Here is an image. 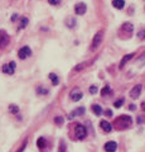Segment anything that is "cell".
I'll use <instances>...</instances> for the list:
<instances>
[{"instance_id": "obj_1", "label": "cell", "mask_w": 145, "mask_h": 152, "mask_svg": "<svg viewBox=\"0 0 145 152\" xmlns=\"http://www.w3.org/2000/svg\"><path fill=\"white\" fill-rule=\"evenodd\" d=\"M102 34H104V32L102 31L96 33L95 38H93V42H92V50H96L97 47H99V45L101 43V41H102Z\"/></svg>"}, {"instance_id": "obj_2", "label": "cell", "mask_w": 145, "mask_h": 152, "mask_svg": "<svg viewBox=\"0 0 145 152\" xmlns=\"http://www.w3.org/2000/svg\"><path fill=\"white\" fill-rule=\"evenodd\" d=\"M30 53H32L30 48L28 46H25V47H22V48L19 50V52H18V56H19V58L24 60V58H27L28 56H30Z\"/></svg>"}, {"instance_id": "obj_3", "label": "cell", "mask_w": 145, "mask_h": 152, "mask_svg": "<svg viewBox=\"0 0 145 152\" xmlns=\"http://www.w3.org/2000/svg\"><path fill=\"white\" fill-rule=\"evenodd\" d=\"M14 70H15V62H10V64H6V65L3 66V72L4 74L13 75L14 74Z\"/></svg>"}, {"instance_id": "obj_4", "label": "cell", "mask_w": 145, "mask_h": 152, "mask_svg": "<svg viewBox=\"0 0 145 152\" xmlns=\"http://www.w3.org/2000/svg\"><path fill=\"white\" fill-rule=\"evenodd\" d=\"M74 132H76V136L78 137L79 140H82V138H85V137H86V129H85V127L81 126V124L76 126V129H74Z\"/></svg>"}, {"instance_id": "obj_5", "label": "cell", "mask_w": 145, "mask_h": 152, "mask_svg": "<svg viewBox=\"0 0 145 152\" xmlns=\"http://www.w3.org/2000/svg\"><path fill=\"white\" fill-rule=\"evenodd\" d=\"M82 96H83V94L81 93V90H78V88H76V89L72 90V93H71V99H72L73 102L81 100Z\"/></svg>"}, {"instance_id": "obj_6", "label": "cell", "mask_w": 145, "mask_h": 152, "mask_svg": "<svg viewBox=\"0 0 145 152\" xmlns=\"http://www.w3.org/2000/svg\"><path fill=\"white\" fill-rule=\"evenodd\" d=\"M86 4L85 3H79L77 4L76 7H74V12H76L77 15H83V14L86 13Z\"/></svg>"}, {"instance_id": "obj_7", "label": "cell", "mask_w": 145, "mask_h": 152, "mask_svg": "<svg viewBox=\"0 0 145 152\" xmlns=\"http://www.w3.org/2000/svg\"><path fill=\"white\" fill-rule=\"evenodd\" d=\"M140 93H141V85H135V86L133 88V90L130 91V96H131L133 99H138Z\"/></svg>"}, {"instance_id": "obj_8", "label": "cell", "mask_w": 145, "mask_h": 152, "mask_svg": "<svg viewBox=\"0 0 145 152\" xmlns=\"http://www.w3.org/2000/svg\"><path fill=\"white\" fill-rule=\"evenodd\" d=\"M116 148H118V143L114 141H110V142H107V143L105 145V150L107 152H115Z\"/></svg>"}, {"instance_id": "obj_9", "label": "cell", "mask_w": 145, "mask_h": 152, "mask_svg": "<svg viewBox=\"0 0 145 152\" xmlns=\"http://www.w3.org/2000/svg\"><path fill=\"white\" fill-rule=\"evenodd\" d=\"M118 123H124V127H129L131 124V118L128 115H121L118 119Z\"/></svg>"}, {"instance_id": "obj_10", "label": "cell", "mask_w": 145, "mask_h": 152, "mask_svg": "<svg viewBox=\"0 0 145 152\" xmlns=\"http://www.w3.org/2000/svg\"><path fill=\"white\" fill-rule=\"evenodd\" d=\"M8 42H9L8 36L3 31H0V47H5L8 45Z\"/></svg>"}, {"instance_id": "obj_11", "label": "cell", "mask_w": 145, "mask_h": 152, "mask_svg": "<svg viewBox=\"0 0 145 152\" xmlns=\"http://www.w3.org/2000/svg\"><path fill=\"white\" fill-rule=\"evenodd\" d=\"M133 56H134V53H129V55L124 56V57H123V60H121V62H120V66H119V67H120V69H123L124 66H125V64H126V62H129V61L133 58Z\"/></svg>"}, {"instance_id": "obj_12", "label": "cell", "mask_w": 145, "mask_h": 152, "mask_svg": "<svg viewBox=\"0 0 145 152\" xmlns=\"http://www.w3.org/2000/svg\"><path fill=\"white\" fill-rule=\"evenodd\" d=\"M100 126H101V128H102V129H104L105 132H111V129H112V126L110 124L109 122H106V121H101Z\"/></svg>"}, {"instance_id": "obj_13", "label": "cell", "mask_w": 145, "mask_h": 152, "mask_svg": "<svg viewBox=\"0 0 145 152\" xmlns=\"http://www.w3.org/2000/svg\"><path fill=\"white\" fill-rule=\"evenodd\" d=\"M112 5H114L116 9H123L125 5L124 0H112Z\"/></svg>"}, {"instance_id": "obj_14", "label": "cell", "mask_w": 145, "mask_h": 152, "mask_svg": "<svg viewBox=\"0 0 145 152\" xmlns=\"http://www.w3.org/2000/svg\"><path fill=\"white\" fill-rule=\"evenodd\" d=\"M92 110H93V113H95L96 115H101V114H102V108L100 105H93Z\"/></svg>"}, {"instance_id": "obj_15", "label": "cell", "mask_w": 145, "mask_h": 152, "mask_svg": "<svg viewBox=\"0 0 145 152\" xmlns=\"http://www.w3.org/2000/svg\"><path fill=\"white\" fill-rule=\"evenodd\" d=\"M83 113H85V108H81V109H78V110H74L73 113H71L68 118H69V119H72V118L76 115V114H83Z\"/></svg>"}, {"instance_id": "obj_16", "label": "cell", "mask_w": 145, "mask_h": 152, "mask_svg": "<svg viewBox=\"0 0 145 152\" xmlns=\"http://www.w3.org/2000/svg\"><path fill=\"white\" fill-rule=\"evenodd\" d=\"M49 79L52 80L53 85H57V84H58V81H59V80H58V76L56 75V74H49Z\"/></svg>"}, {"instance_id": "obj_17", "label": "cell", "mask_w": 145, "mask_h": 152, "mask_svg": "<svg viewBox=\"0 0 145 152\" xmlns=\"http://www.w3.org/2000/svg\"><path fill=\"white\" fill-rule=\"evenodd\" d=\"M136 65H138V66H143V65H145V53L136 61Z\"/></svg>"}, {"instance_id": "obj_18", "label": "cell", "mask_w": 145, "mask_h": 152, "mask_svg": "<svg viewBox=\"0 0 145 152\" xmlns=\"http://www.w3.org/2000/svg\"><path fill=\"white\" fill-rule=\"evenodd\" d=\"M44 145H45V141H44V138H39L38 141H37V146H38L39 148H43Z\"/></svg>"}, {"instance_id": "obj_19", "label": "cell", "mask_w": 145, "mask_h": 152, "mask_svg": "<svg viewBox=\"0 0 145 152\" xmlns=\"http://www.w3.org/2000/svg\"><path fill=\"white\" fill-rule=\"evenodd\" d=\"M123 29L128 31V32H133V26H131V24H129V23H125V24L123 26Z\"/></svg>"}, {"instance_id": "obj_20", "label": "cell", "mask_w": 145, "mask_h": 152, "mask_svg": "<svg viewBox=\"0 0 145 152\" xmlns=\"http://www.w3.org/2000/svg\"><path fill=\"white\" fill-rule=\"evenodd\" d=\"M109 93H111L110 86H105L104 89L101 90V95H106V94H109Z\"/></svg>"}, {"instance_id": "obj_21", "label": "cell", "mask_w": 145, "mask_h": 152, "mask_svg": "<svg viewBox=\"0 0 145 152\" xmlns=\"http://www.w3.org/2000/svg\"><path fill=\"white\" fill-rule=\"evenodd\" d=\"M124 104V99H119V100H116L115 102V104H114V107H116V108H120L121 105Z\"/></svg>"}, {"instance_id": "obj_22", "label": "cell", "mask_w": 145, "mask_h": 152, "mask_svg": "<svg viewBox=\"0 0 145 152\" xmlns=\"http://www.w3.org/2000/svg\"><path fill=\"white\" fill-rule=\"evenodd\" d=\"M10 112L14 113V114H17L18 112H19V108H18L17 105H10Z\"/></svg>"}, {"instance_id": "obj_23", "label": "cell", "mask_w": 145, "mask_h": 152, "mask_svg": "<svg viewBox=\"0 0 145 152\" xmlns=\"http://www.w3.org/2000/svg\"><path fill=\"white\" fill-rule=\"evenodd\" d=\"M27 24H28V19H27V18H23V19H22L20 26H19V28H24Z\"/></svg>"}, {"instance_id": "obj_24", "label": "cell", "mask_w": 145, "mask_h": 152, "mask_svg": "<svg viewBox=\"0 0 145 152\" xmlns=\"http://www.w3.org/2000/svg\"><path fill=\"white\" fill-rule=\"evenodd\" d=\"M138 36H139L140 39H144V38H145V31H140Z\"/></svg>"}, {"instance_id": "obj_25", "label": "cell", "mask_w": 145, "mask_h": 152, "mask_svg": "<svg viewBox=\"0 0 145 152\" xmlns=\"http://www.w3.org/2000/svg\"><path fill=\"white\" fill-rule=\"evenodd\" d=\"M54 122L57 123V124H62V123H63V119H62V118H61V117H57V118H56V119H54Z\"/></svg>"}, {"instance_id": "obj_26", "label": "cell", "mask_w": 145, "mask_h": 152, "mask_svg": "<svg viewBox=\"0 0 145 152\" xmlns=\"http://www.w3.org/2000/svg\"><path fill=\"white\" fill-rule=\"evenodd\" d=\"M96 91H97V88H96V86H91V88H90V93H91V94H95Z\"/></svg>"}, {"instance_id": "obj_27", "label": "cell", "mask_w": 145, "mask_h": 152, "mask_svg": "<svg viewBox=\"0 0 145 152\" xmlns=\"http://www.w3.org/2000/svg\"><path fill=\"white\" fill-rule=\"evenodd\" d=\"M48 1H49L50 4H53V5H54V4H57V3H58V0H48Z\"/></svg>"}, {"instance_id": "obj_28", "label": "cell", "mask_w": 145, "mask_h": 152, "mask_svg": "<svg viewBox=\"0 0 145 152\" xmlns=\"http://www.w3.org/2000/svg\"><path fill=\"white\" fill-rule=\"evenodd\" d=\"M106 115H112V112L111 110H106Z\"/></svg>"}, {"instance_id": "obj_29", "label": "cell", "mask_w": 145, "mask_h": 152, "mask_svg": "<svg viewBox=\"0 0 145 152\" xmlns=\"http://www.w3.org/2000/svg\"><path fill=\"white\" fill-rule=\"evenodd\" d=\"M141 107H143V109L145 110V103H143V105H141Z\"/></svg>"}]
</instances>
